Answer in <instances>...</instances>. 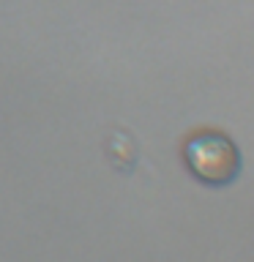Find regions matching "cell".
I'll list each match as a JSON object with an SVG mask.
<instances>
[{"mask_svg":"<svg viewBox=\"0 0 254 262\" xmlns=\"http://www.w3.org/2000/svg\"><path fill=\"white\" fill-rule=\"evenodd\" d=\"M183 161L205 186H229L243 167L238 145L221 131H197L188 137L183 145Z\"/></svg>","mask_w":254,"mask_h":262,"instance_id":"obj_1","label":"cell"}]
</instances>
